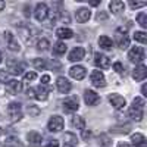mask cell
Segmentation results:
<instances>
[{"label": "cell", "mask_w": 147, "mask_h": 147, "mask_svg": "<svg viewBox=\"0 0 147 147\" xmlns=\"http://www.w3.org/2000/svg\"><path fill=\"white\" fill-rule=\"evenodd\" d=\"M27 96L28 97H34V99H35V90L34 88H28L27 90Z\"/></svg>", "instance_id": "cell-42"}, {"label": "cell", "mask_w": 147, "mask_h": 147, "mask_svg": "<svg viewBox=\"0 0 147 147\" xmlns=\"http://www.w3.org/2000/svg\"><path fill=\"white\" fill-rule=\"evenodd\" d=\"M99 46H100V49H103V50H110V49H112V46H113L112 38H109L107 35H100Z\"/></svg>", "instance_id": "cell-24"}, {"label": "cell", "mask_w": 147, "mask_h": 147, "mask_svg": "<svg viewBox=\"0 0 147 147\" xmlns=\"http://www.w3.org/2000/svg\"><path fill=\"white\" fill-rule=\"evenodd\" d=\"M2 60H3V57H2V53H0V63H2Z\"/></svg>", "instance_id": "cell-49"}, {"label": "cell", "mask_w": 147, "mask_h": 147, "mask_svg": "<svg viewBox=\"0 0 147 147\" xmlns=\"http://www.w3.org/2000/svg\"><path fill=\"white\" fill-rule=\"evenodd\" d=\"M5 38H6V41H7V47H9L10 52H19V50H21V46H19L18 40L15 38V35L12 34L10 31H6V32H5Z\"/></svg>", "instance_id": "cell-11"}, {"label": "cell", "mask_w": 147, "mask_h": 147, "mask_svg": "<svg viewBox=\"0 0 147 147\" xmlns=\"http://www.w3.org/2000/svg\"><path fill=\"white\" fill-rule=\"evenodd\" d=\"M65 144H71V146L78 147V138H77L75 134L66 132V134H65Z\"/></svg>", "instance_id": "cell-28"}, {"label": "cell", "mask_w": 147, "mask_h": 147, "mask_svg": "<svg viewBox=\"0 0 147 147\" xmlns=\"http://www.w3.org/2000/svg\"><path fill=\"white\" fill-rule=\"evenodd\" d=\"M144 99H141V97H136V99L132 100V105L129 107V116L134 119L140 122L144 116Z\"/></svg>", "instance_id": "cell-1"}, {"label": "cell", "mask_w": 147, "mask_h": 147, "mask_svg": "<svg viewBox=\"0 0 147 147\" xmlns=\"http://www.w3.org/2000/svg\"><path fill=\"white\" fill-rule=\"evenodd\" d=\"M147 77V68L146 65H138L136 66V69L132 71V78L136 81H144Z\"/></svg>", "instance_id": "cell-17"}, {"label": "cell", "mask_w": 147, "mask_h": 147, "mask_svg": "<svg viewBox=\"0 0 147 147\" xmlns=\"http://www.w3.org/2000/svg\"><path fill=\"white\" fill-rule=\"evenodd\" d=\"M47 128H49V131H52V132L62 131V129H63V118H60L59 115L50 116V119H49V124H47Z\"/></svg>", "instance_id": "cell-4"}, {"label": "cell", "mask_w": 147, "mask_h": 147, "mask_svg": "<svg viewBox=\"0 0 147 147\" xmlns=\"http://www.w3.org/2000/svg\"><path fill=\"white\" fill-rule=\"evenodd\" d=\"M115 41H116L118 47L122 49V50H125V49L129 47V37H128L125 28H118L115 31Z\"/></svg>", "instance_id": "cell-2"}, {"label": "cell", "mask_w": 147, "mask_h": 147, "mask_svg": "<svg viewBox=\"0 0 147 147\" xmlns=\"http://www.w3.org/2000/svg\"><path fill=\"white\" fill-rule=\"evenodd\" d=\"M49 47H50V43H49V40H46V38H41V40H38V43H37V49L41 50V52L49 50Z\"/></svg>", "instance_id": "cell-31"}, {"label": "cell", "mask_w": 147, "mask_h": 147, "mask_svg": "<svg viewBox=\"0 0 147 147\" xmlns=\"http://www.w3.org/2000/svg\"><path fill=\"white\" fill-rule=\"evenodd\" d=\"M85 56V50H84V47H74L68 59L71 60V62H80V60H82Z\"/></svg>", "instance_id": "cell-15"}, {"label": "cell", "mask_w": 147, "mask_h": 147, "mask_svg": "<svg viewBox=\"0 0 147 147\" xmlns=\"http://www.w3.org/2000/svg\"><path fill=\"white\" fill-rule=\"evenodd\" d=\"M7 81H9V75H7V72H6V71H0V82L6 84Z\"/></svg>", "instance_id": "cell-36"}, {"label": "cell", "mask_w": 147, "mask_h": 147, "mask_svg": "<svg viewBox=\"0 0 147 147\" xmlns=\"http://www.w3.org/2000/svg\"><path fill=\"white\" fill-rule=\"evenodd\" d=\"M128 59L131 60L132 63H140L144 60V50L143 47H132L129 53H128Z\"/></svg>", "instance_id": "cell-5"}, {"label": "cell", "mask_w": 147, "mask_h": 147, "mask_svg": "<svg viewBox=\"0 0 147 147\" xmlns=\"http://www.w3.org/2000/svg\"><path fill=\"white\" fill-rule=\"evenodd\" d=\"M109 9H110V12H112V13L118 15V13H121V12H124L125 3L121 2V0H112V2L109 3Z\"/></svg>", "instance_id": "cell-21"}, {"label": "cell", "mask_w": 147, "mask_h": 147, "mask_svg": "<svg viewBox=\"0 0 147 147\" xmlns=\"http://www.w3.org/2000/svg\"><path fill=\"white\" fill-rule=\"evenodd\" d=\"M90 137H91V132L87 131V129H82V138L87 140V138H90Z\"/></svg>", "instance_id": "cell-41"}, {"label": "cell", "mask_w": 147, "mask_h": 147, "mask_svg": "<svg viewBox=\"0 0 147 147\" xmlns=\"http://www.w3.org/2000/svg\"><path fill=\"white\" fill-rule=\"evenodd\" d=\"M22 90V82L16 81V80H10L6 82V91L10 94H18Z\"/></svg>", "instance_id": "cell-18"}, {"label": "cell", "mask_w": 147, "mask_h": 147, "mask_svg": "<svg viewBox=\"0 0 147 147\" xmlns=\"http://www.w3.org/2000/svg\"><path fill=\"white\" fill-rule=\"evenodd\" d=\"M129 6H131L132 9H140V7H144V6H146V2H134V0H131Z\"/></svg>", "instance_id": "cell-35"}, {"label": "cell", "mask_w": 147, "mask_h": 147, "mask_svg": "<svg viewBox=\"0 0 147 147\" xmlns=\"http://www.w3.org/2000/svg\"><path fill=\"white\" fill-rule=\"evenodd\" d=\"M27 138H28V143H30L31 147H40V146H41V141H43L41 136H40V134L37 132V131H31V132H28Z\"/></svg>", "instance_id": "cell-19"}, {"label": "cell", "mask_w": 147, "mask_h": 147, "mask_svg": "<svg viewBox=\"0 0 147 147\" xmlns=\"http://www.w3.org/2000/svg\"><path fill=\"white\" fill-rule=\"evenodd\" d=\"M5 147H24V146H22V143H21L18 138L9 137V138H6V141H5Z\"/></svg>", "instance_id": "cell-29"}, {"label": "cell", "mask_w": 147, "mask_h": 147, "mask_svg": "<svg viewBox=\"0 0 147 147\" xmlns=\"http://www.w3.org/2000/svg\"><path fill=\"white\" fill-rule=\"evenodd\" d=\"M72 127L77 129H85V121L82 116H74L72 118Z\"/></svg>", "instance_id": "cell-27"}, {"label": "cell", "mask_w": 147, "mask_h": 147, "mask_svg": "<svg viewBox=\"0 0 147 147\" xmlns=\"http://www.w3.org/2000/svg\"><path fill=\"white\" fill-rule=\"evenodd\" d=\"M118 147H131V146H129V144H125V143H121Z\"/></svg>", "instance_id": "cell-47"}, {"label": "cell", "mask_w": 147, "mask_h": 147, "mask_svg": "<svg viewBox=\"0 0 147 147\" xmlns=\"http://www.w3.org/2000/svg\"><path fill=\"white\" fill-rule=\"evenodd\" d=\"M141 93H143V96H144V97H147V85H146V84L141 87Z\"/></svg>", "instance_id": "cell-43"}, {"label": "cell", "mask_w": 147, "mask_h": 147, "mask_svg": "<svg viewBox=\"0 0 147 147\" xmlns=\"http://www.w3.org/2000/svg\"><path fill=\"white\" fill-rule=\"evenodd\" d=\"M131 143L136 146V147H147V140L143 134L140 132H136L131 136Z\"/></svg>", "instance_id": "cell-20"}, {"label": "cell", "mask_w": 147, "mask_h": 147, "mask_svg": "<svg viewBox=\"0 0 147 147\" xmlns=\"http://www.w3.org/2000/svg\"><path fill=\"white\" fill-rule=\"evenodd\" d=\"M63 147H75V146H71V144H63Z\"/></svg>", "instance_id": "cell-48"}, {"label": "cell", "mask_w": 147, "mask_h": 147, "mask_svg": "<svg viewBox=\"0 0 147 147\" xmlns=\"http://www.w3.org/2000/svg\"><path fill=\"white\" fill-rule=\"evenodd\" d=\"M47 97H49L47 87H46V85H38V87L35 88V99L44 102V100H47Z\"/></svg>", "instance_id": "cell-23"}, {"label": "cell", "mask_w": 147, "mask_h": 147, "mask_svg": "<svg viewBox=\"0 0 147 147\" xmlns=\"http://www.w3.org/2000/svg\"><path fill=\"white\" fill-rule=\"evenodd\" d=\"M35 78H37V74H35L34 71H31V72H27L25 75H24V80H25L27 82H28V81H34Z\"/></svg>", "instance_id": "cell-34"}, {"label": "cell", "mask_w": 147, "mask_h": 147, "mask_svg": "<svg viewBox=\"0 0 147 147\" xmlns=\"http://www.w3.org/2000/svg\"><path fill=\"white\" fill-rule=\"evenodd\" d=\"M7 68H9L10 74H13V75H21V74L24 72V69H25V65L18 62V60L10 59V60H7Z\"/></svg>", "instance_id": "cell-13"}, {"label": "cell", "mask_w": 147, "mask_h": 147, "mask_svg": "<svg viewBox=\"0 0 147 147\" xmlns=\"http://www.w3.org/2000/svg\"><path fill=\"white\" fill-rule=\"evenodd\" d=\"M49 81H50V77H49V75H43L41 77V85H47Z\"/></svg>", "instance_id": "cell-40"}, {"label": "cell", "mask_w": 147, "mask_h": 147, "mask_svg": "<svg viewBox=\"0 0 147 147\" xmlns=\"http://www.w3.org/2000/svg\"><path fill=\"white\" fill-rule=\"evenodd\" d=\"M134 40L144 44V43H147V34L144 31H136L134 32Z\"/></svg>", "instance_id": "cell-30"}, {"label": "cell", "mask_w": 147, "mask_h": 147, "mask_svg": "<svg viewBox=\"0 0 147 147\" xmlns=\"http://www.w3.org/2000/svg\"><path fill=\"white\" fill-rule=\"evenodd\" d=\"M47 15H49V7H47V5L46 3H38L35 6V10H34V16H35V19L37 21H44L46 18H47Z\"/></svg>", "instance_id": "cell-12"}, {"label": "cell", "mask_w": 147, "mask_h": 147, "mask_svg": "<svg viewBox=\"0 0 147 147\" xmlns=\"http://www.w3.org/2000/svg\"><path fill=\"white\" fill-rule=\"evenodd\" d=\"M34 66H35L37 69H46V68H47L46 59H41V57H35V59H34Z\"/></svg>", "instance_id": "cell-32"}, {"label": "cell", "mask_w": 147, "mask_h": 147, "mask_svg": "<svg viewBox=\"0 0 147 147\" xmlns=\"http://www.w3.org/2000/svg\"><path fill=\"white\" fill-rule=\"evenodd\" d=\"M66 49H68V46H66L63 41H57V43H55V44H53V53H55V55H57V56L65 55Z\"/></svg>", "instance_id": "cell-26"}, {"label": "cell", "mask_w": 147, "mask_h": 147, "mask_svg": "<svg viewBox=\"0 0 147 147\" xmlns=\"http://www.w3.org/2000/svg\"><path fill=\"white\" fill-rule=\"evenodd\" d=\"M137 22L140 24L143 28H147V15L144 13V12L138 13V16H137Z\"/></svg>", "instance_id": "cell-33"}, {"label": "cell", "mask_w": 147, "mask_h": 147, "mask_svg": "<svg viewBox=\"0 0 147 147\" xmlns=\"http://www.w3.org/2000/svg\"><path fill=\"white\" fill-rule=\"evenodd\" d=\"M28 112L32 113V115H37L38 113V109H32V107H28Z\"/></svg>", "instance_id": "cell-44"}, {"label": "cell", "mask_w": 147, "mask_h": 147, "mask_svg": "<svg viewBox=\"0 0 147 147\" xmlns=\"http://www.w3.org/2000/svg\"><path fill=\"white\" fill-rule=\"evenodd\" d=\"M90 80H91V84L97 88H102L106 85V78L102 74V71H93L91 75H90Z\"/></svg>", "instance_id": "cell-6"}, {"label": "cell", "mask_w": 147, "mask_h": 147, "mask_svg": "<svg viewBox=\"0 0 147 147\" xmlns=\"http://www.w3.org/2000/svg\"><path fill=\"white\" fill-rule=\"evenodd\" d=\"M56 35L59 37L60 40H68V38H72L74 32H72V30H69V28H65V27H62V28H59V30L56 31Z\"/></svg>", "instance_id": "cell-25"}, {"label": "cell", "mask_w": 147, "mask_h": 147, "mask_svg": "<svg viewBox=\"0 0 147 147\" xmlns=\"http://www.w3.org/2000/svg\"><path fill=\"white\" fill-rule=\"evenodd\" d=\"M94 63L100 69H109L110 68V59L103 53H96L94 55Z\"/></svg>", "instance_id": "cell-8"}, {"label": "cell", "mask_w": 147, "mask_h": 147, "mask_svg": "<svg viewBox=\"0 0 147 147\" xmlns=\"http://www.w3.org/2000/svg\"><path fill=\"white\" fill-rule=\"evenodd\" d=\"M7 116L10 118V121H13V122L19 121L22 118V107H21V105L16 103V102L9 103V106H7Z\"/></svg>", "instance_id": "cell-3"}, {"label": "cell", "mask_w": 147, "mask_h": 147, "mask_svg": "<svg viewBox=\"0 0 147 147\" xmlns=\"http://www.w3.org/2000/svg\"><path fill=\"white\" fill-rule=\"evenodd\" d=\"M44 147H59V141L57 140H50Z\"/></svg>", "instance_id": "cell-39"}, {"label": "cell", "mask_w": 147, "mask_h": 147, "mask_svg": "<svg viewBox=\"0 0 147 147\" xmlns=\"http://www.w3.org/2000/svg\"><path fill=\"white\" fill-rule=\"evenodd\" d=\"M90 5H91V6H97V5H100V0H96V2H91Z\"/></svg>", "instance_id": "cell-46"}, {"label": "cell", "mask_w": 147, "mask_h": 147, "mask_svg": "<svg viewBox=\"0 0 147 147\" xmlns=\"http://www.w3.org/2000/svg\"><path fill=\"white\" fill-rule=\"evenodd\" d=\"M84 102H85V105H88V106H96L97 103L100 102V96L97 94L96 91H93V90H85L84 91Z\"/></svg>", "instance_id": "cell-10"}, {"label": "cell", "mask_w": 147, "mask_h": 147, "mask_svg": "<svg viewBox=\"0 0 147 147\" xmlns=\"http://www.w3.org/2000/svg\"><path fill=\"white\" fill-rule=\"evenodd\" d=\"M56 87H57V90H59V93H62V94H68L69 91H71V82H69V80H66L65 77H59L57 80H56Z\"/></svg>", "instance_id": "cell-14"}, {"label": "cell", "mask_w": 147, "mask_h": 147, "mask_svg": "<svg viewBox=\"0 0 147 147\" xmlns=\"http://www.w3.org/2000/svg\"><path fill=\"white\" fill-rule=\"evenodd\" d=\"M75 18H77V21L81 22V24H82V22H87V21L91 18V12H90L88 9H85V7H81V9L77 10Z\"/></svg>", "instance_id": "cell-22"}, {"label": "cell", "mask_w": 147, "mask_h": 147, "mask_svg": "<svg viewBox=\"0 0 147 147\" xmlns=\"http://www.w3.org/2000/svg\"><path fill=\"white\" fill-rule=\"evenodd\" d=\"M113 69H115L118 74H122V72H124V66H122L121 62H115V63H113Z\"/></svg>", "instance_id": "cell-37"}, {"label": "cell", "mask_w": 147, "mask_h": 147, "mask_svg": "<svg viewBox=\"0 0 147 147\" xmlns=\"http://www.w3.org/2000/svg\"><path fill=\"white\" fill-rule=\"evenodd\" d=\"M5 6H6V3H5V2H0V12H2V10L5 9Z\"/></svg>", "instance_id": "cell-45"}, {"label": "cell", "mask_w": 147, "mask_h": 147, "mask_svg": "<svg viewBox=\"0 0 147 147\" xmlns=\"http://www.w3.org/2000/svg\"><path fill=\"white\" fill-rule=\"evenodd\" d=\"M63 109L66 112H77L78 107H80V102H78V97L72 96V97H68V99L63 100Z\"/></svg>", "instance_id": "cell-9"}, {"label": "cell", "mask_w": 147, "mask_h": 147, "mask_svg": "<svg viewBox=\"0 0 147 147\" xmlns=\"http://www.w3.org/2000/svg\"><path fill=\"white\" fill-rule=\"evenodd\" d=\"M109 102H110V105H112L116 110H122L125 106H127V102H125V99L122 96H119V94H116V93H113V94H109Z\"/></svg>", "instance_id": "cell-7"}, {"label": "cell", "mask_w": 147, "mask_h": 147, "mask_svg": "<svg viewBox=\"0 0 147 147\" xmlns=\"http://www.w3.org/2000/svg\"><path fill=\"white\" fill-rule=\"evenodd\" d=\"M69 75L74 78V80H82L85 75H87V71H85V68L84 66H81V65H77V66H72L71 69H69Z\"/></svg>", "instance_id": "cell-16"}, {"label": "cell", "mask_w": 147, "mask_h": 147, "mask_svg": "<svg viewBox=\"0 0 147 147\" xmlns=\"http://www.w3.org/2000/svg\"><path fill=\"white\" fill-rule=\"evenodd\" d=\"M99 140H102V141H99V143H100L102 146H105V147L110 144V143H109V138H107L106 136H100V138H99Z\"/></svg>", "instance_id": "cell-38"}]
</instances>
